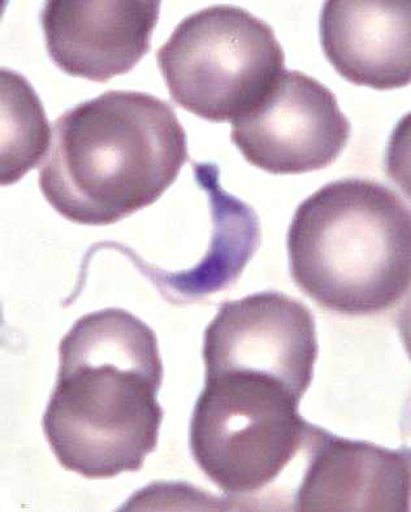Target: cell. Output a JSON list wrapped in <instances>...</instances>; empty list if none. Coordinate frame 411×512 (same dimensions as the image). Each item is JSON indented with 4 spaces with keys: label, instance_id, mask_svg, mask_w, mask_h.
Here are the masks:
<instances>
[{
    "label": "cell",
    "instance_id": "obj_5",
    "mask_svg": "<svg viewBox=\"0 0 411 512\" xmlns=\"http://www.w3.org/2000/svg\"><path fill=\"white\" fill-rule=\"evenodd\" d=\"M157 60L172 101L211 123L248 114L285 72L284 50L271 25L233 6L185 17Z\"/></svg>",
    "mask_w": 411,
    "mask_h": 512
},
{
    "label": "cell",
    "instance_id": "obj_6",
    "mask_svg": "<svg viewBox=\"0 0 411 512\" xmlns=\"http://www.w3.org/2000/svg\"><path fill=\"white\" fill-rule=\"evenodd\" d=\"M352 133L336 95L314 77L285 71L265 98L232 123V142L252 166L272 175L330 167Z\"/></svg>",
    "mask_w": 411,
    "mask_h": 512
},
{
    "label": "cell",
    "instance_id": "obj_8",
    "mask_svg": "<svg viewBox=\"0 0 411 512\" xmlns=\"http://www.w3.org/2000/svg\"><path fill=\"white\" fill-rule=\"evenodd\" d=\"M159 12L154 0H51L41 13L47 52L69 76L108 82L149 54Z\"/></svg>",
    "mask_w": 411,
    "mask_h": 512
},
{
    "label": "cell",
    "instance_id": "obj_7",
    "mask_svg": "<svg viewBox=\"0 0 411 512\" xmlns=\"http://www.w3.org/2000/svg\"><path fill=\"white\" fill-rule=\"evenodd\" d=\"M318 353L313 312L280 292L222 303L203 341L206 373H259L301 398L313 381Z\"/></svg>",
    "mask_w": 411,
    "mask_h": 512
},
{
    "label": "cell",
    "instance_id": "obj_11",
    "mask_svg": "<svg viewBox=\"0 0 411 512\" xmlns=\"http://www.w3.org/2000/svg\"><path fill=\"white\" fill-rule=\"evenodd\" d=\"M199 188L210 199L213 238L198 266L159 285L166 295L185 299L220 292L239 279L261 242L259 220L252 207L224 192L219 167L193 163Z\"/></svg>",
    "mask_w": 411,
    "mask_h": 512
},
{
    "label": "cell",
    "instance_id": "obj_4",
    "mask_svg": "<svg viewBox=\"0 0 411 512\" xmlns=\"http://www.w3.org/2000/svg\"><path fill=\"white\" fill-rule=\"evenodd\" d=\"M300 401L274 377L206 373L190 419L194 461L228 496L261 492L304 449L311 424L300 415Z\"/></svg>",
    "mask_w": 411,
    "mask_h": 512
},
{
    "label": "cell",
    "instance_id": "obj_2",
    "mask_svg": "<svg viewBox=\"0 0 411 512\" xmlns=\"http://www.w3.org/2000/svg\"><path fill=\"white\" fill-rule=\"evenodd\" d=\"M188 160L185 129L170 104L110 90L56 119L38 182L64 219L101 227L157 202Z\"/></svg>",
    "mask_w": 411,
    "mask_h": 512
},
{
    "label": "cell",
    "instance_id": "obj_9",
    "mask_svg": "<svg viewBox=\"0 0 411 512\" xmlns=\"http://www.w3.org/2000/svg\"><path fill=\"white\" fill-rule=\"evenodd\" d=\"M309 463L293 509L302 512L410 511V450L348 440L311 424Z\"/></svg>",
    "mask_w": 411,
    "mask_h": 512
},
{
    "label": "cell",
    "instance_id": "obj_3",
    "mask_svg": "<svg viewBox=\"0 0 411 512\" xmlns=\"http://www.w3.org/2000/svg\"><path fill=\"white\" fill-rule=\"evenodd\" d=\"M287 246L294 284L328 311L379 314L409 293L410 207L378 181H333L311 194Z\"/></svg>",
    "mask_w": 411,
    "mask_h": 512
},
{
    "label": "cell",
    "instance_id": "obj_12",
    "mask_svg": "<svg viewBox=\"0 0 411 512\" xmlns=\"http://www.w3.org/2000/svg\"><path fill=\"white\" fill-rule=\"evenodd\" d=\"M2 177L3 186L15 184L45 159L53 133L45 108L27 78L3 68Z\"/></svg>",
    "mask_w": 411,
    "mask_h": 512
},
{
    "label": "cell",
    "instance_id": "obj_10",
    "mask_svg": "<svg viewBox=\"0 0 411 512\" xmlns=\"http://www.w3.org/2000/svg\"><path fill=\"white\" fill-rule=\"evenodd\" d=\"M409 0H331L320 16L324 55L357 86L393 90L410 84Z\"/></svg>",
    "mask_w": 411,
    "mask_h": 512
},
{
    "label": "cell",
    "instance_id": "obj_1",
    "mask_svg": "<svg viewBox=\"0 0 411 512\" xmlns=\"http://www.w3.org/2000/svg\"><path fill=\"white\" fill-rule=\"evenodd\" d=\"M163 376L157 334L131 312L105 308L77 320L60 342L42 419L60 466L94 480L140 471L158 446Z\"/></svg>",
    "mask_w": 411,
    "mask_h": 512
}]
</instances>
